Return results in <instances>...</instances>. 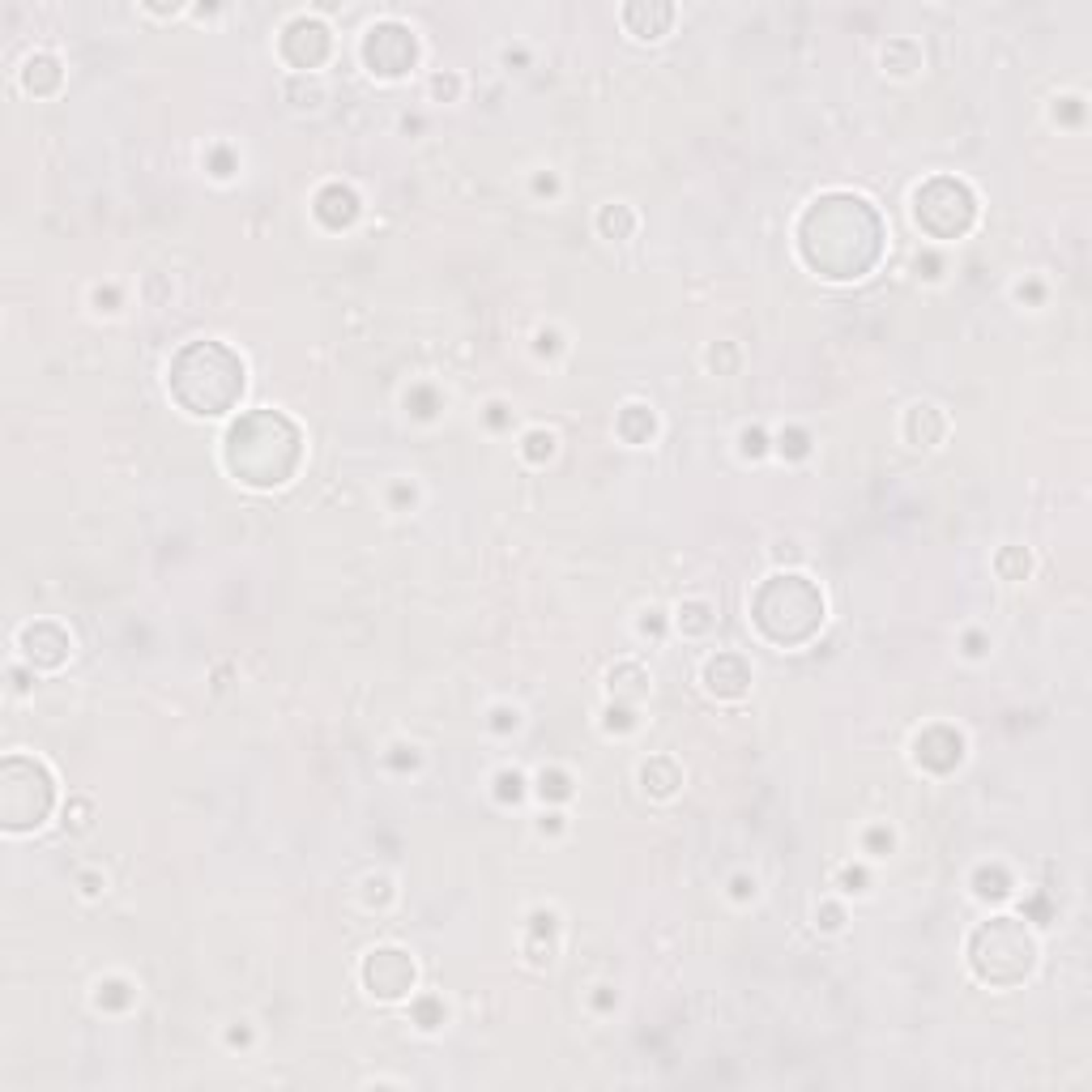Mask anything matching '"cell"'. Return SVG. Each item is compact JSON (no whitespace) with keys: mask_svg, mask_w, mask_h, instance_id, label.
Returning a JSON list of instances; mask_svg holds the SVG:
<instances>
[{"mask_svg":"<svg viewBox=\"0 0 1092 1092\" xmlns=\"http://www.w3.org/2000/svg\"><path fill=\"white\" fill-rule=\"evenodd\" d=\"M526 444H529V449H526L529 457H543V453L550 457V449H555V440H550V435H543V432H534V435H529Z\"/></svg>","mask_w":1092,"mask_h":1092,"instance_id":"obj_2","label":"cell"},{"mask_svg":"<svg viewBox=\"0 0 1092 1092\" xmlns=\"http://www.w3.org/2000/svg\"><path fill=\"white\" fill-rule=\"evenodd\" d=\"M363 977H367V986H372V994H380V999H401V994L415 986V965H410L401 952L384 948V952H372Z\"/></svg>","mask_w":1092,"mask_h":1092,"instance_id":"obj_1","label":"cell"}]
</instances>
